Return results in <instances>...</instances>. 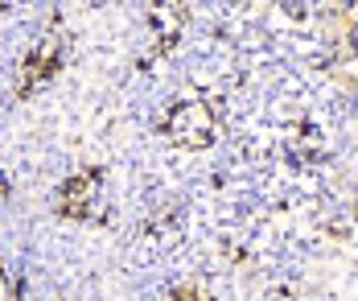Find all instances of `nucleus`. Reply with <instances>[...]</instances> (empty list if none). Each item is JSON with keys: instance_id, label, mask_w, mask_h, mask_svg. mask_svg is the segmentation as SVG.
Instances as JSON below:
<instances>
[{"instance_id": "obj_1", "label": "nucleus", "mask_w": 358, "mask_h": 301, "mask_svg": "<svg viewBox=\"0 0 358 301\" xmlns=\"http://www.w3.org/2000/svg\"><path fill=\"white\" fill-rule=\"evenodd\" d=\"M165 132H169V141L181 145V149H206L215 141L218 124H215V112L206 104H178L169 112V120H165Z\"/></svg>"}, {"instance_id": "obj_2", "label": "nucleus", "mask_w": 358, "mask_h": 301, "mask_svg": "<svg viewBox=\"0 0 358 301\" xmlns=\"http://www.w3.org/2000/svg\"><path fill=\"white\" fill-rule=\"evenodd\" d=\"M58 66H62V50L54 46V41H41L34 54L25 58V71H21V91H34L41 83H50V78L58 75Z\"/></svg>"}, {"instance_id": "obj_3", "label": "nucleus", "mask_w": 358, "mask_h": 301, "mask_svg": "<svg viewBox=\"0 0 358 301\" xmlns=\"http://www.w3.org/2000/svg\"><path fill=\"white\" fill-rule=\"evenodd\" d=\"M95 198H99V178L95 174H74L66 186L58 190V206L66 215H87L95 211Z\"/></svg>"}, {"instance_id": "obj_4", "label": "nucleus", "mask_w": 358, "mask_h": 301, "mask_svg": "<svg viewBox=\"0 0 358 301\" xmlns=\"http://www.w3.org/2000/svg\"><path fill=\"white\" fill-rule=\"evenodd\" d=\"M169 301H210V293H206L202 285H181V289H173Z\"/></svg>"}]
</instances>
